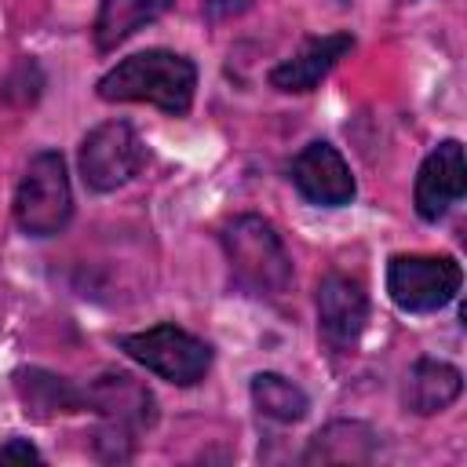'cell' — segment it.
<instances>
[{"label":"cell","mask_w":467,"mask_h":467,"mask_svg":"<svg viewBox=\"0 0 467 467\" xmlns=\"http://www.w3.org/2000/svg\"><path fill=\"white\" fill-rule=\"evenodd\" d=\"M467 190V164H463V146L456 139H445L434 146L416 175V212L427 223H438Z\"/></svg>","instance_id":"10"},{"label":"cell","mask_w":467,"mask_h":467,"mask_svg":"<svg viewBox=\"0 0 467 467\" xmlns=\"http://www.w3.org/2000/svg\"><path fill=\"white\" fill-rule=\"evenodd\" d=\"M171 4L175 0H102V7L95 15V47L113 51L131 33L157 22Z\"/></svg>","instance_id":"15"},{"label":"cell","mask_w":467,"mask_h":467,"mask_svg":"<svg viewBox=\"0 0 467 467\" xmlns=\"http://www.w3.org/2000/svg\"><path fill=\"white\" fill-rule=\"evenodd\" d=\"M15 390L26 405V416H33V420H51L62 412H77L84 405V390L69 387L62 376H51L44 368H18Z\"/></svg>","instance_id":"13"},{"label":"cell","mask_w":467,"mask_h":467,"mask_svg":"<svg viewBox=\"0 0 467 467\" xmlns=\"http://www.w3.org/2000/svg\"><path fill=\"white\" fill-rule=\"evenodd\" d=\"M368 321V296L358 277L328 274L317 285V332L332 350H350Z\"/></svg>","instance_id":"8"},{"label":"cell","mask_w":467,"mask_h":467,"mask_svg":"<svg viewBox=\"0 0 467 467\" xmlns=\"http://www.w3.org/2000/svg\"><path fill=\"white\" fill-rule=\"evenodd\" d=\"M73 215V190L66 175V161L55 150H44L29 161L18 193H15V223L29 237L58 234Z\"/></svg>","instance_id":"3"},{"label":"cell","mask_w":467,"mask_h":467,"mask_svg":"<svg viewBox=\"0 0 467 467\" xmlns=\"http://www.w3.org/2000/svg\"><path fill=\"white\" fill-rule=\"evenodd\" d=\"M292 182L296 190L310 201V204H321V208H339V204H350L358 186H354V175L347 168V161L339 157L336 146L328 142H310L296 153L292 161Z\"/></svg>","instance_id":"9"},{"label":"cell","mask_w":467,"mask_h":467,"mask_svg":"<svg viewBox=\"0 0 467 467\" xmlns=\"http://www.w3.org/2000/svg\"><path fill=\"white\" fill-rule=\"evenodd\" d=\"M0 463H40V452L26 438H11L7 445H0Z\"/></svg>","instance_id":"17"},{"label":"cell","mask_w":467,"mask_h":467,"mask_svg":"<svg viewBox=\"0 0 467 467\" xmlns=\"http://www.w3.org/2000/svg\"><path fill=\"white\" fill-rule=\"evenodd\" d=\"M376 452V434L358 420H336L317 431L303 452V463H368Z\"/></svg>","instance_id":"14"},{"label":"cell","mask_w":467,"mask_h":467,"mask_svg":"<svg viewBox=\"0 0 467 467\" xmlns=\"http://www.w3.org/2000/svg\"><path fill=\"white\" fill-rule=\"evenodd\" d=\"M241 7H244V0H204L208 18H230V15H237Z\"/></svg>","instance_id":"18"},{"label":"cell","mask_w":467,"mask_h":467,"mask_svg":"<svg viewBox=\"0 0 467 467\" xmlns=\"http://www.w3.org/2000/svg\"><path fill=\"white\" fill-rule=\"evenodd\" d=\"M223 252L230 274L241 288L259 296H277L292 285V259L277 230L263 215H237L223 226Z\"/></svg>","instance_id":"2"},{"label":"cell","mask_w":467,"mask_h":467,"mask_svg":"<svg viewBox=\"0 0 467 467\" xmlns=\"http://www.w3.org/2000/svg\"><path fill=\"white\" fill-rule=\"evenodd\" d=\"M84 405L106 423L99 441H131L153 423V394L128 372H102L84 390Z\"/></svg>","instance_id":"7"},{"label":"cell","mask_w":467,"mask_h":467,"mask_svg":"<svg viewBox=\"0 0 467 467\" xmlns=\"http://www.w3.org/2000/svg\"><path fill=\"white\" fill-rule=\"evenodd\" d=\"M350 47H354V36H350V33L310 36V40H303V47H299L292 58H285V62H277V66L270 69V88L292 91V95L314 91V88L328 77V69H332Z\"/></svg>","instance_id":"11"},{"label":"cell","mask_w":467,"mask_h":467,"mask_svg":"<svg viewBox=\"0 0 467 467\" xmlns=\"http://www.w3.org/2000/svg\"><path fill=\"white\" fill-rule=\"evenodd\" d=\"M117 347L175 387H193L212 368V347L179 325H153L146 332L120 336Z\"/></svg>","instance_id":"4"},{"label":"cell","mask_w":467,"mask_h":467,"mask_svg":"<svg viewBox=\"0 0 467 467\" xmlns=\"http://www.w3.org/2000/svg\"><path fill=\"white\" fill-rule=\"evenodd\" d=\"M197 91V66L186 55L150 47L124 62H117L99 80L102 102H150L171 117L190 113Z\"/></svg>","instance_id":"1"},{"label":"cell","mask_w":467,"mask_h":467,"mask_svg":"<svg viewBox=\"0 0 467 467\" xmlns=\"http://www.w3.org/2000/svg\"><path fill=\"white\" fill-rule=\"evenodd\" d=\"M463 270L452 255H394L387 266V292L405 314H431L452 303Z\"/></svg>","instance_id":"5"},{"label":"cell","mask_w":467,"mask_h":467,"mask_svg":"<svg viewBox=\"0 0 467 467\" xmlns=\"http://www.w3.org/2000/svg\"><path fill=\"white\" fill-rule=\"evenodd\" d=\"M252 401H255V409H259L266 420H277V423H296V420H303L306 409H310L306 394H303L292 379H285V376H277V372H259V376H252Z\"/></svg>","instance_id":"16"},{"label":"cell","mask_w":467,"mask_h":467,"mask_svg":"<svg viewBox=\"0 0 467 467\" xmlns=\"http://www.w3.org/2000/svg\"><path fill=\"white\" fill-rule=\"evenodd\" d=\"M463 390V376L456 365L438 358H420L405 376V405L420 416L449 409Z\"/></svg>","instance_id":"12"},{"label":"cell","mask_w":467,"mask_h":467,"mask_svg":"<svg viewBox=\"0 0 467 467\" xmlns=\"http://www.w3.org/2000/svg\"><path fill=\"white\" fill-rule=\"evenodd\" d=\"M146 161V146L128 120H106L91 128L80 142V175L95 193L124 186Z\"/></svg>","instance_id":"6"}]
</instances>
